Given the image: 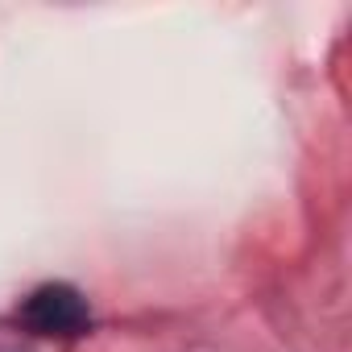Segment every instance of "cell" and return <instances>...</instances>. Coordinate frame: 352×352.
Returning <instances> with one entry per match:
<instances>
[{
    "label": "cell",
    "mask_w": 352,
    "mask_h": 352,
    "mask_svg": "<svg viewBox=\"0 0 352 352\" xmlns=\"http://www.w3.org/2000/svg\"><path fill=\"white\" fill-rule=\"evenodd\" d=\"M17 323L30 336H46V340H75L91 331V302L79 286L71 282H42L34 286L21 307H17Z\"/></svg>",
    "instance_id": "obj_1"
}]
</instances>
